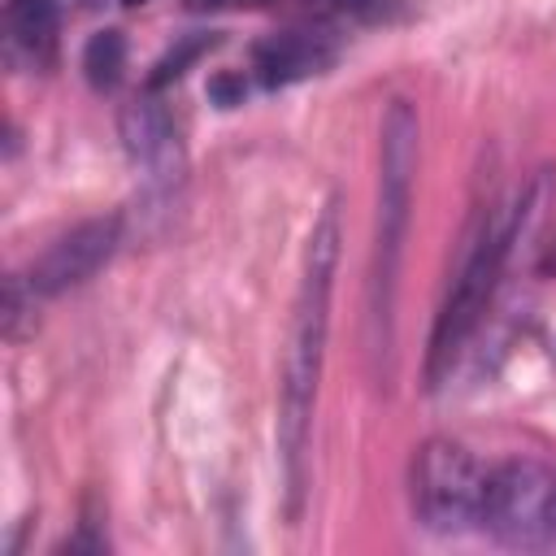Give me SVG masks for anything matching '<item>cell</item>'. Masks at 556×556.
<instances>
[{
  "mask_svg": "<svg viewBox=\"0 0 556 556\" xmlns=\"http://www.w3.org/2000/svg\"><path fill=\"white\" fill-rule=\"evenodd\" d=\"M339 200H326V208L313 222V235L304 243L300 287L291 304V330L282 352V387H278V456L287 473V517H300L304 495V456H308V421L317 400V378L326 361V334H330V291H334V265H339Z\"/></svg>",
  "mask_w": 556,
  "mask_h": 556,
  "instance_id": "1",
  "label": "cell"
},
{
  "mask_svg": "<svg viewBox=\"0 0 556 556\" xmlns=\"http://www.w3.org/2000/svg\"><path fill=\"white\" fill-rule=\"evenodd\" d=\"M521 208H526V195L508 200V204H495L478 230L469 235L465 252H460V265L452 274V287H447V300L434 317V330H430V352H426V387H439L452 369V361L460 356V348L469 343V334L478 330L491 295H495V282L504 274V261H508V248L517 239V222H521Z\"/></svg>",
  "mask_w": 556,
  "mask_h": 556,
  "instance_id": "2",
  "label": "cell"
},
{
  "mask_svg": "<svg viewBox=\"0 0 556 556\" xmlns=\"http://www.w3.org/2000/svg\"><path fill=\"white\" fill-rule=\"evenodd\" d=\"M491 469L456 439H426L413 456V513L434 534H460L482 526Z\"/></svg>",
  "mask_w": 556,
  "mask_h": 556,
  "instance_id": "3",
  "label": "cell"
},
{
  "mask_svg": "<svg viewBox=\"0 0 556 556\" xmlns=\"http://www.w3.org/2000/svg\"><path fill=\"white\" fill-rule=\"evenodd\" d=\"M482 530L517 552L556 547V469L530 456L495 465L486 478Z\"/></svg>",
  "mask_w": 556,
  "mask_h": 556,
  "instance_id": "4",
  "label": "cell"
},
{
  "mask_svg": "<svg viewBox=\"0 0 556 556\" xmlns=\"http://www.w3.org/2000/svg\"><path fill=\"white\" fill-rule=\"evenodd\" d=\"M413 169H417V113L408 109V100H395L382 122V200H378V265H374L378 317H391L395 269L413 204Z\"/></svg>",
  "mask_w": 556,
  "mask_h": 556,
  "instance_id": "5",
  "label": "cell"
},
{
  "mask_svg": "<svg viewBox=\"0 0 556 556\" xmlns=\"http://www.w3.org/2000/svg\"><path fill=\"white\" fill-rule=\"evenodd\" d=\"M117 130H122L130 161L143 169L148 187L174 191V182L182 178V143H178V126H174L169 109L161 104V96L152 87H143L130 104H122Z\"/></svg>",
  "mask_w": 556,
  "mask_h": 556,
  "instance_id": "6",
  "label": "cell"
},
{
  "mask_svg": "<svg viewBox=\"0 0 556 556\" xmlns=\"http://www.w3.org/2000/svg\"><path fill=\"white\" fill-rule=\"evenodd\" d=\"M117 243H122V217H91L70 235H61L56 243H48V252L30 265L26 282L39 295H61L70 287H83L100 265H109Z\"/></svg>",
  "mask_w": 556,
  "mask_h": 556,
  "instance_id": "7",
  "label": "cell"
},
{
  "mask_svg": "<svg viewBox=\"0 0 556 556\" xmlns=\"http://www.w3.org/2000/svg\"><path fill=\"white\" fill-rule=\"evenodd\" d=\"M339 56V39L330 26H287L265 35L252 48V78L261 87H287L308 74L330 70Z\"/></svg>",
  "mask_w": 556,
  "mask_h": 556,
  "instance_id": "8",
  "label": "cell"
},
{
  "mask_svg": "<svg viewBox=\"0 0 556 556\" xmlns=\"http://www.w3.org/2000/svg\"><path fill=\"white\" fill-rule=\"evenodd\" d=\"M61 0H9L0 43L9 70H52L61 48Z\"/></svg>",
  "mask_w": 556,
  "mask_h": 556,
  "instance_id": "9",
  "label": "cell"
},
{
  "mask_svg": "<svg viewBox=\"0 0 556 556\" xmlns=\"http://www.w3.org/2000/svg\"><path fill=\"white\" fill-rule=\"evenodd\" d=\"M83 74L96 91H113L126 74V39L122 30H100L83 48Z\"/></svg>",
  "mask_w": 556,
  "mask_h": 556,
  "instance_id": "10",
  "label": "cell"
},
{
  "mask_svg": "<svg viewBox=\"0 0 556 556\" xmlns=\"http://www.w3.org/2000/svg\"><path fill=\"white\" fill-rule=\"evenodd\" d=\"M213 43H217V39H208V35H187V39H182V43H178V48H174L165 61H156V74L148 78V87H152V91H161L169 78H178V74H182V70H187V65H191L200 52H208Z\"/></svg>",
  "mask_w": 556,
  "mask_h": 556,
  "instance_id": "11",
  "label": "cell"
},
{
  "mask_svg": "<svg viewBox=\"0 0 556 556\" xmlns=\"http://www.w3.org/2000/svg\"><path fill=\"white\" fill-rule=\"evenodd\" d=\"M243 91H248L243 74H217V78L208 83V96H213L222 109H235V104H243Z\"/></svg>",
  "mask_w": 556,
  "mask_h": 556,
  "instance_id": "12",
  "label": "cell"
},
{
  "mask_svg": "<svg viewBox=\"0 0 556 556\" xmlns=\"http://www.w3.org/2000/svg\"><path fill=\"white\" fill-rule=\"evenodd\" d=\"M339 4H343V9H352L356 17H382L391 0H339Z\"/></svg>",
  "mask_w": 556,
  "mask_h": 556,
  "instance_id": "13",
  "label": "cell"
},
{
  "mask_svg": "<svg viewBox=\"0 0 556 556\" xmlns=\"http://www.w3.org/2000/svg\"><path fill=\"white\" fill-rule=\"evenodd\" d=\"M65 9H100V4H126V0H61Z\"/></svg>",
  "mask_w": 556,
  "mask_h": 556,
  "instance_id": "14",
  "label": "cell"
},
{
  "mask_svg": "<svg viewBox=\"0 0 556 556\" xmlns=\"http://www.w3.org/2000/svg\"><path fill=\"white\" fill-rule=\"evenodd\" d=\"M543 269H547V274H556V248L547 252V261H543Z\"/></svg>",
  "mask_w": 556,
  "mask_h": 556,
  "instance_id": "15",
  "label": "cell"
}]
</instances>
